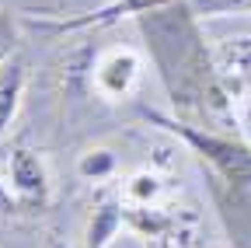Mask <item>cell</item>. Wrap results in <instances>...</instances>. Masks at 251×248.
<instances>
[{
	"instance_id": "cell-1",
	"label": "cell",
	"mask_w": 251,
	"mask_h": 248,
	"mask_svg": "<svg viewBox=\"0 0 251 248\" xmlns=\"http://www.w3.org/2000/svg\"><path fill=\"white\" fill-rule=\"evenodd\" d=\"M140 21L171 102L181 109H216L224 98V87L216 81L206 42L199 39L192 7L178 0V4L140 14Z\"/></svg>"
},
{
	"instance_id": "cell-2",
	"label": "cell",
	"mask_w": 251,
	"mask_h": 248,
	"mask_svg": "<svg viewBox=\"0 0 251 248\" xmlns=\"http://www.w3.org/2000/svg\"><path fill=\"white\" fill-rule=\"evenodd\" d=\"M147 119L157 122V126H168L178 140H185L224 182H230V185H251V147H244V143H237L230 137L209 133V130H196V126H188V122L157 115V112H150Z\"/></svg>"
},
{
	"instance_id": "cell-3",
	"label": "cell",
	"mask_w": 251,
	"mask_h": 248,
	"mask_svg": "<svg viewBox=\"0 0 251 248\" xmlns=\"http://www.w3.org/2000/svg\"><path fill=\"white\" fill-rule=\"evenodd\" d=\"M7 185L18 199V210H46L52 199V182L49 168L42 161L39 150H31L28 143H18L7 158Z\"/></svg>"
},
{
	"instance_id": "cell-4",
	"label": "cell",
	"mask_w": 251,
	"mask_h": 248,
	"mask_svg": "<svg viewBox=\"0 0 251 248\" xmlns=\"http://www.w3.org/2000/svg\"><path fill=\"white\" fill-rule=\"evenodd\" d=\"M122 220L136 238L171 248V245H188L185 220H196V217L192 213H175L164 203H153V206H122Z\"/></svg>"
},
{
	"instance_id": "cell-5",
	"label": "cell",
	"mask_w": 251,
	"mask_h": 248,
	"mask_svg": "<svg viewBox=\"0 0 251 248\" xmlns=\"http://www.w3.org/2000/svg\"><path fill=\"white\" fill-rule=\"evenodd\" d=\"M140 70H143L140 56L129 46H115V49L101 53L98 63H94V91L105 102H122L140 84Z\"/></svg>"
},
{
	"instance_id": "cell-6",
	"label": "cell",
	"mask_w": 251,
	"mask_h": 248,
	"mask_svg": "<svg viewBox=\"0 0 251 248\" xmlns=\"http://www.w3.org/2000/svg\"><path fill=\"white\" fill-rule=\"evenodd\" d=\"M209 59H213V70H216V81L224 87V95L241 98L251 91V35L213 46Z\"/></svg>"
},
{
	"instance_id": "cell-7",
	"label": "cell",
	"mask_w": 251,
	"mask_h": 248,
	"mask_svg": "<svg viewBox=\"0 0 251 248\" xmlns=\"http://www.w3.org/2000/svg\"><path fill=\"white\" fill-rule=\"evenodd\" d=\"M25 87H28V70L21 59H7L4 67H0V143H4L11 122L25 102Z\"/></svg>"
},
{
	"instance_id": "cell-8",
	"label": "cell",
	"mask_w": 251,
	"mask_h": 248,
	"mask_svg": "<svg viewBox=\"0 0 251 248\" xmlns=\"http://www.w3.org/2000/svg\"><path fill=\"white\" fill-rule=\"evenodd\" d=\"M168 4H178V0H115V4L94 11V14H84L77 21H56V28H87V25H105V21H115L119 14H150L157 7H168Z\"/></svg>"
},
{
	"instance_id": "cell-9",
	"label": "cell",
	"mask_w": 251,
	"mask_h": 248,
	"mask_svg": "<svg viewBox=\"0 0 251 248\" xmlns=\"http://www.w3.org/2000/svg\"><path fill=\"white\" fill-rule=\"evenodd\" d=\"M164 178L157 171H136L129 182L122 185V206H153L164 203Z\"/></svg>"
},
{
	"instance_id": "cell-10",
	"label": "cell",
	"mask_w": 251,
	"mask_h": 248,
	"mask_svg": "<svg viewBox=\"0 0 251 248\" xmlns=\"http://www.w3.org/2000/svg\"><path fill=\"white\" fill-rule=\"evenodd\" d=\"M18 39H21V25H18V14L0 7V67H4L7 59L14 56V49H18Z\"/></svg>"
},
{
	"instance_id": "cell-11",
	"label": "cell",
	"mask_w": 251,
	"mask_h": 248,
	"mask_svg": "<svg viewBox=\"0 0 251 248\" xmlns=\"http://www.w3.org/2000/svg\"><path fill=\"white\" fill-rule=\"evenodd\" d=\"M192 14L196 18H213V14H244L251 11V0H192Z\"/></svg>"
},
{
	"instance_id": "cell-12",
	"label": "cell",
	"mask_w": 251,
	"mask_h": 248,
	"mask_svg": "<svg viewBox=\"0 0 251 248\" xmlns=\"http://www.w3.org/2000/svg\"><path fill=\"white\" fill-rule=\"evenodd\" d=\"M112 168H115V158H112L108 150H87L84 158H80V165H77V171L84 178H105Z\"/></svg>"
},
{
	"instance_id": "cell-13",
	"label": "cell",
	"mask_w": 251,
	"mask_h": 248,
	"mask_svg": "<svg viewBox=\"0 0 251 248\" xmlns=\"http://www.w3.org/2000/svg\"><path fill=\"white\" fill-rule=\"evenodd\" d=\"M18 210V199H14V193H11V185L0 178V217H11Z\"/></svg>"
},
{
	"instance_id": "cell-14",
	"label": "cell",
	"mask_w": 251,
	"mask_h": 248,
	"mask_svg": "<svg viewBox=\"0 0 251 248\" xmlns=\"http://www.w3.org/2000/svg\"><path fill=\"white\" fill-rule=\"evenodd\" d=\"M46 248H70V245L63 241V238H56V234H49V238H46Z\"/></svg>"
},
{
	"instance_id": "cell-15",
	"label": "cell",
	"mask_w": 251,
	"mask_h": 248,
	"mask_svg": "<svg viewBox=\"0 0 251 248\" xmlns=\"http://www.w3.org/2000/svg\"><path fill=\"white\" fill-rule=\"evenodd\" d=\"M241 119H244V126H248V130H251V105H248V109H244V115H241Z\"/></svg>"
}]
</instances>
